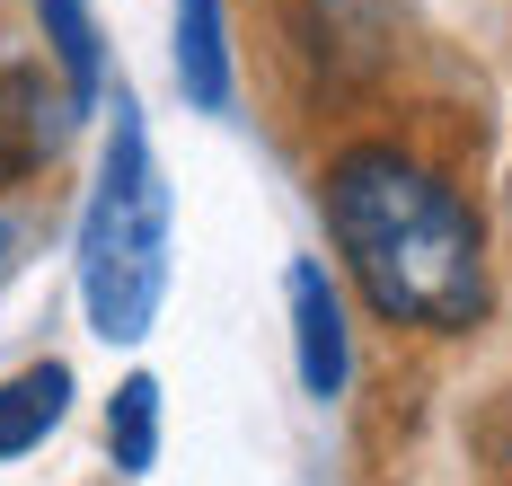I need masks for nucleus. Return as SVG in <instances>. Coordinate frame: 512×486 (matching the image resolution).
<instances>
[{
    "label": "nucleus",
    "instance_id": "f257e3e1",
    "mask_svg": "<svg viewBox=\"0 0 512 486\" xmlns=\"http://www.w3.org/2000/svg\"><path fill=\"white\" fill-rule=\"evenodd\" d=\"M318 213L336 266L354 274L380 327L460 336L486 319V221L442 160L398 133H354L318 168Z\"/></svg>",
    "mask_w": 512,
    "mask_h": 486
},
{
    "label": "nucleus",
    "instance_id": "f03ea898",
    "mask_svg": "<svg viewBox=\"0 0 512 486\" xmlns=\"http://www.w3.org/2000/svg\"><path fill=\"white\" fill-rule=\"evenodd\" d=\"M159 301H168V177L151 160L142 107L115 98V133L80 213V310L106 345H142Z\"/></svg>",
    "mask_w": 512,
    "mask_h": 486
},
{
    "label": "nucleus",
    "instance_id": "7ed1b4c3",
    "mask_svg": "<svg viewBox=\"0 0 512 486\" xmlns=\"http://www.w3.org/2000/svg\"><path fill=\"white\" fill-rule=\"evenodd\" d=\"M274 54L309 107H362L398 80V0H274Z\"/></svg>",
    "mask_w": 512,
    "mask_h": 486
},
{
    "label": "nucleus",
    "instance_id": "20e7f679",
    "mask_svg": "<svg viewBox=\"0 0 512 486\" xmlns=\"http://www.w3.org/2000/svg\"><path fill=\"white\" fill-rule=\"evenodd\" d=\"M71 89L45 80V62H0V186H27V177H45L53 151H62V133H71Z\"/></svg>",
    "mask_w": 512,
    "mask_h": 486
},
{
    "label": "nucleus",
    "instance_id": "39448f33",
    "mask_svg": "<svg viewBox=\"0 0 512 486\" xmlns=\"http://www.w3.org/2000/svg\"><path fill=\"white\" fill-rule=\"evenodd\" d=\"M283 292H292L301 389H309V398H336V389H345V372H354V327H345V292H336V274L318 266V257H292Z\"/></svg>",
    "mask_w": 512,
    "mask_h": 486
},
{
    "label": "nucleus",
    "instance_id": "423d86ee",
    "mask_svg": "<svg viewBox=\"0 0 512 486\" xmlns=\"http://www.w3.org/2000/svg\"><path fill=\"white\" fill-rule=\"evenodd\" d=\"M177 89H186V107H204V115H221L239 98L230 0H177Z\"/></svg>",
    "mask_w": 512,
    "mask_h": 486
},
{
    "label": "nucleus",
    "instance_id": "0eeeda50",
    "mask_svg": "<svg viewBox=\"0 0 512 486\" xmlns=\"http://www.w3.org/2000/svg\"><path fill=\"white\" fill-rule=\"evenodd\" d=\"M71 407V363H27L0 380V460H27Z\"/></svg>",
    "mask_w": 512,
    "mask_h": 486
},
{
    "label": "nucleus",
    "instance_id": "6e6552de",
    "mask_svg": "<svg viewBox=\"0 0 512 486\" xmlns=\"http://www.w3.org/2000/svg\"><path fill=\"white\" fill-rule=\"evenodd\" d=\"M36 18H45V45H53V71H62L71 107H89V98H98V71H106L89 0H36Z\"/></svg>",
    "mask_w": 512,
    "mask_h": 486
},
{
    "label": "nucleus",
    "instance_id": "1a4fd4ad",
    "mask_svg": "<svg viewBox=\"0 0 512 486\" xmlns=\"http://www.w3.org/2000/svg\"><path fill=\"white\" fill-rule=\"evenodd\" d=\"M106 451H115L124 478H142V469L159 460V380L151 372H133L115 398H106Z\"/></svg>",
    "mask_w": 512,
    "mask_h": 486
}]
</instances>
